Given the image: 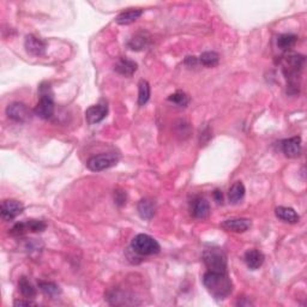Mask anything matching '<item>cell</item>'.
<instances>
[{"mask_svg": "<svg viewBox=\"0 0 307 307\" xmlns=\"http://www.w3.org/2000/svg\"><path fill=\"white\" fill-rule=\"evenodd\" d=\"M203 285L206 291L218 300L227 299L233 291L232 280L227 273L206 271L203 276Z\"/></svg>", "mask_w": 307, "mask_h": 307, "instance_id": "6da1fadb", "label": "cell"}, {"mask_svg": "<svg viewBox=\"0 0 307 307\" xmlns=\"http://www.w3.org/2000/svg\"><path fill=\"white\" fill-rule=\"evenodd\" d=\"M304 64H305V57L300 54H288L283 59V72L289 82V90L295 88V92H298V77L303 71Z\"/></svg>", "mask_w": 307, "mask_h": 307, "instance_id": "7a4b0ae2", "label": "cell"}, {"mask_svg": "<svg viewBox=\"0 0 307 307\" xmlns=\"http://www.w3.org/2000/svg\"><path fill=\"white\" fill-rule=\"evenodd\" d=\"M203 262L207 271L227 273V256L221 248L211 247L203 252Z\"/></svg>", "mask_w": 307, "mask_h": 307, "instance_id": "3957f363", "label": "cell"}, {"mask_svg": "<svg viewBox=\"0 0 307 307\" xmlns=\"http://www.w3.org/2000/svg\"><path fill=\"white\" fill-rule=\"evenodd\" d=\"M131 250L139 256H153L160 252L161 246L153 236L148 234H138L132 239Z\"/></svg>", "mask_w": 307, "mask_h": 307, "instance_id": "277c9868", "label": "cell"}, {"mask_svg": "<svg viewBox=\"0 0 307 307\" xmlns=\"http://www.w3.org/2000/svg\"><path fill=\"white\" fill-rule=\"evenodd\" d=\"M35 114L41 119H51L54 114V98L49 86L40 87V101L34 109Z\"/></svg>", "mask_w": 307, "mask_h": 307, "instance_id": "5b68a950", "label": "cell"}, {"mask_svg": "<svg viewBox=\"0 0 307 307\" xmlns=\"http://www.w3.org/2000/svg\"><path fill=\"white\" fill-rule=\"evenodd\" d=\"M120 156L114 153H104L90 157L87 162V167L93 172H102L118 165Z\"/></svg>", "mask_w": 307, "mask_h": 307, "instance_id": "8992f818", "label": "cell"}, {"mask_svg": "<svg viewBox=\"0 0 307 307\" xmlns=\"http://www.w3.org/2000/svg\"><path fill=\"white\" fill-rule=\"evenodd\" d=\"M46 223L41 220H25L24 222H19L13 226L11 229V234L16 236L24 235L25 233H41L46 229Z\"/></svg>", "mask_w": 307, "mask_h": 307, "instance_id": "52a82bcc", "label": "cell"}, {"mask_svg": "<svg viewBox=\"0 0 307 307\" xmlns=\"http://www.w3.org/2000/svg\"><path fill=\"white\" fill-rule=\"evenodd\" d=\"M6 114L11 120L16 122H25L30 119V109L22 102H13L8 104Z\"/></svg>", "mask_w": 307, "mask_h": 307, "instance_id": "ba28073f", "label": "cell"}, {"mask_svg": "<svg viewBox=\"0 0 307 307\" xmlns=\"http://www.w3.org/2000/svg\"><path fill=\"white\" fill-rule=\"evenodd\" d=\"M24 210L23 204L18 201L6 200L1 203V218L4 221H12Z\"/></svg>", "mask_w": 307, "mask_h": 307, "instance_id": "9c48e42d", "label": "cell"}, {"mask_svg": "<svg viewBox=\"0 0 307 307\" xmlns=\"http://www.w3.org/2000/svg\"><path fill=\"white\" fill-rule=\"evenodd\" d=\"M107 113H108L107 102L101 101L100 103L94 104V106H90L86 110L87 121L89 122L90 125L98 124V122H101L104 118H106Z\"/></svg>", "mask_w": 307, "mask_h": 307, "instance_id": "30bf717a", "label": "cell"}, {"mask_svg": "<svg viewBox=\"0 0 307 307\" xmlns=\"http://www.w3.org/2000/svg\"><path fill=\"white\" fill-rule=\"evenodd\" d=\"M252 226V221L250 218H230L222 222L221 227L227 232L233 233H244L248 230Z\"/></svg>", "mask_w": 307, "mask_h": 307, "instance_id": "8fae6325", "label": "cell"}, {"mask_svg": "<svg viewBox=\"0 0 307 307\" xmlns=\"http://www.w3.org/2000/svg\"><path fill=\"white\" fill-rule=\"evenodd\" d=\"M24 47L28 53L34 55V57H41V55L45 54L46 52L45 41L34 36V35H28V36L25 37Z\"/></svg>", "mask_w": 307, "mask_h": 307, "instance_id": "7c38bea8", "label": "cell"}, {"mask_svg": "<svg viewBox=\"0 0 307 307\" xmlns=\"http://www.w3.org/2000/svg\"><path fill=\"white\" fill-rule=\"evenodd\" d=\"M282 150L283 154L289 159H295V157L300 156L301 151H303L300 137H292V138L283 140Z\"/></svg>", "mask_w": 307, "mask_h": 307, "instance_id": "4fadbf2b", "label": "cell"}, {"mask_svg": "<svg viewBox=\"0 0 307 307\" xmlns=\"http://www.w3.org/2000/svg\"><path fill=\"white\" fill-rule=\"evenodd\" d=\"M137 67L138 65L133 60L127 59V58H120L114 65V71L118 72L119 75L125 76V77H131L137 71Z\"/></svg>", "mask_w": 307, "mask_h": 307, "instance_id": "5bb4252c", "label": "cell"}, {"mask_svg": "<svg viewBox=\"0 0 307 307\" xmlns=\"http://www.w3.org/2000/svg\"><path fill=\"white\" fill-rule=\"evenodd\" d=\"M264 254L259 250H250L245 253V263L250 270H257L261 268L264 263Z\"/></svg>", "mask_w": 307, "mask_h": 307, "instance_id": "9a60e30c", "label": "cell"}, {"mask_svg": "<svg viewBox=\"0 0 307 307\" xmlns=\"http://www.w3.org/2000/svg\"><path fill=\"white\" fill-rule=\"evenodd\" d=\"M275 214H276L280 220L288 222V223H297V222H299L300 220L297 211L288 206H277L276 209H275Z\"/></svg>", "mask_w": 307, "mask_h": 307, "instance_id": "2e32d148", "label": "cell"}, {"mask_svg": "<svg viewBox=\"0 0 307 307\" xmlns=\"http://www.w3.org/2000/svg\"><path fill=\"white\" fill-rule=\"evenodd\" d=\"M142 14H143V10H140V8H130V10L124 11V12H121L120 14H119L115 20H116V23L120 25H128V24H131V23L136 22V20L138 19Z\"/></svg>", "mask_w": 307, "mask_h": 307, "instance_id": "e0dca14e", "label": "cell"}, {"mask_svg": "<svg viewBox=\"0 0 307 307\" xmlns=\"http://www.w3.org/2000/svg\"><path fill=\"white\" fill-rule=\"evenodd\" d=\"M245 192H246V190H245L244 184H242L241 181H236V183H234L233 185L230 186L229 192H228V198H229L230 203L232 204L240 203V202L244 200Z\"/></svg>", "mask_w": 307, "mask_h": 307, "instance_id": "ac0fdd59", "label": "cell"}, {"mask_svg": "<svg viewBox=\"0 0 307 307\" xmlns=\"http://www.w3.org/2000/svg\"><path fill=\"white\" fill-rule=\"evenodd\" d=\"M210 214V206L206 200L204 198H198L195 201L194 206H192V215L196 218H206Z\"/></svg>", "mask_w": 307, "mask_h": 307, "instance_id": "d6986e66", "label": "cell"}, {"mask_svg": "<svg viewBox=\"0 0 307 307\" xmlns=\"http://www.w3.org/2000/svg\"><path fill=\"white\" fill-rule=\"evenodd\" d=\"M138 214L144 220H151L155 215V203L150 200H142L138 203Z\"/></svg>", "mask_w": 307, "mask_h": 307, "instance_id": "ffe728a7", "label": "cell"}, {"mask_svg": "<svg viewBox=\"0 0 307 307\" xmlns=\"http://www.w3.org/2000/svg\"><path fill=\"white\" fill-rule=\"evenodd\" d=\"M18 288L20 294H22L25 299H33V298L36 297V289L29 282L27 277H20L18 282Z\"/></svg>", "mask_w": 307, "mask_h": 307, "instance_id": "44dd1931", "label": "cell"}, {"mask_svg": "<svg viewBox=\"0 0 307 307\" xmlns=\"http://www.w3.org/2000/svg\"><path fill=\"white\" fill-rule=\"evenodd\" d=\"M298 41V36L293 34H283L279 36L277 39V46L281 51H289L291 48H293Z\"/></svg>", "mask_w": 307, "mask_h": 307, "instance_id": "7402d4cb", "label": "cell"}, {"mask_svg": "<svg viewBox=\"0 0 307 307\" xmlns=\"http://www.w3.org/2000/svg\"><path fill=\"white\" fill-rule=\"evenodd\" d=\"M150 99V86L147 81L140 80L138 83V104L144 106Z\"/></svg>", "mask_w": 307, "mask_h": 307, "instance_id": "603a6c76", "label": "cell"}, {"mask_svg": "<svg viewBox=\"0 0 307 307\" xmlns=\"http://www.w3.org/2000/svg\"><path fill=\"white\" fill-rule=\"evenodd\" d=\"M39 288L43 294L48 295L51 298L58 297L61 293V289L59 286L55 285L53 282H45V281H40L39 282Z\"/></svg>", "mask_w": 307, "mask_h": 307, "instance_id": "cb8c5ba5", "label": "cell"}, {"mask_svg": "<svg viewBox=\"0 0 307 307\" xmlns=\"http://www.w3.org/2000/svg\"><path fill=\"white\" fill-rule=\"evenodd\" d=\"M220 61V55L216 52H204L200 57V63L206 67H214Z\"/></svg>", "mask_w": 307, "mask_h": 307, "instance_id": "d4e9b609", "label": "cell"}, {"mask_svg": "<svg viewBox=\"0 0 307 307\" xmlns=\"http://www.w3.org/2000/svg\"><path fill=\"white\" fill-rule=\"evenodd\" d=\"M147 42L148 39L145 37L144 34H137L134 35L130 42H128V47H130L131 49H133V51H140V49H143L144 47H147Z\"/></svg>", "mask_w": 307, "mask_h": 307, "instance_id": "484cf974", "label": "cell"}, {"mask_svg": "<svg viewBox=\"0 0 307 307\" xmlns=\"http://www.w3.org/2000/svg\"><path fill=\"white\" fill-rule=\"evenodd\" d=\"M168 101L172 102V103L177 104V106H179V107H186L187 104L190 103V98L186 95L185 93L177 92L169 96Z\"/></svg>", "mask_w": 307, "mask_h": 307, "instance_id": "4316f807", "label": "cell"}, {"mask_svg": "<svg viewBox=\"0 0 307 307\" xmlns=\"http://www.w3.org/2000/svg\"><path fill=\"white\" fill-rule=\"evenodd\" d=\"M114 201L118 205H124V204H126V194L124 191H115Z\"/></svg>", "mask_w": 307, "mask_h": 307, "instance_id": "83f0119b", "label": "cell"}, {"mask_svg": "<svg viewBox=\"0 0 307 307\" xmlns=\"http://www.w3.org/2000/svg\"><path fill=\"white\" fill-rule=\"evenodd\" d=\"M14 306H36V303L31 301L30 299L27 300H14Z\"/></svg>", "mask_w": 307, "mask_h": 307, "instance_id": "f1b7e54d", "label": "cell"}, {"mask_svg": "<svg viewBox=\"0 0 307 307\" xmlns=\"http://www.w3.org/2000/svg\"><path fill=\"white\" fill-rule=\"evenodd\" d=\"M214 198H215L216 203L222 204V202H223V195H222V191H220V190H215Z\"/></svg>", "mask_w": 307, "mask_h": 307, "instance_id": "f546056e", "label": "cell"}, {"mask_svg": "<svg viewBox=\"0 0 307 307\" xmlns=\"http://www.w3.org/2000/svg\"><path fill=\"white\" fill-rule=\"evenodd\" d=\"M185 64L189 66H196L198 64V59L196 57H187L185 60Z\"/></svg>", "mask_w": 307, "mask_h": 307, "instance_id": "4dcf8cb0", "label": "cell"}]
</instances>
